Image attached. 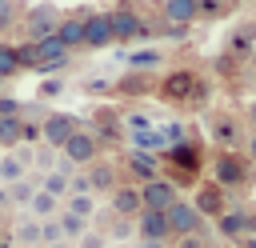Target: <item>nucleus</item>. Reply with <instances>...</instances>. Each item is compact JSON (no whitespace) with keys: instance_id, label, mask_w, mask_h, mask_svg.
Listing matches in <instances>:
<instances>
[{"instance_id":"obj_1","label":"nucleus","mask_w":256,"mask_h":248,"mask_svg":"<svg viewBox=\"0 0 256 248\" xmlns=\"http://www.w3.org/2000/svg\"><path fill=\"white\" fill-rule=\"evenodd\" d=\"M108 24H112V40L116 44H144V40H152V24L132 4H116L108 12Z\"/></svg>"},{"instance_id":"obj_2","label":"nucleus","mask_w":256,"mask_h":248,"mask_svg":"<svg viewBox=\"0 0 256 248\" xmlns=\"http://www.w3.org/2000/svg\"><path fill=\"white\" fill-rule=\"evenodd\" d=\"M252 172H256V164H252L244 152H216V160H212V180H216L224 192L244 188V184L252 180Z\"/></svg>"},{"instance_id":"obj_3","label":"nucleus","mask_w":256,"mask_h":248,"mask_svg":"<svg viewBox=\"0 0 256 248\" xmlns=\"http://www.w3.org/2000/svg\"><path fill=\"white\" fill-rule=\"evenodd\" d=\"M164 156H168V164H172V184L176 188H184V184H192L196 176H200V168H204V152H200V144L196 140H184V144H172V148H164Z\"/></svg>"},{"instance_id":"obj_4","label":"nucleus","mask_w":256,"mask_h":248,"mask_svg":"<svg viewBox=\"0 0 256 248\" xmlns=\"http://www.w3.org/2000/svg\"><path fill=\"white\" fill-rule=\"evenodd\" d=\"M164 216H168V232H172V240L176 236H208V224H204V216L196 212V204L192 200H184V196H176L168 208H164Z\"/></svg>"},{"instance_id":"obj_5","label":"nucleus","mask_w":256,"mask_h":248,"mask_svg":"<svg viewBox=\"0 0 256 248\" xmlns=\"http://www.w3.org/2000/svg\"><path fill=\"white\" fill-rule=\"evenodd\" d=\"M60 16H64V12H60L56 4H48V0H44V4H28L24 16H20L24 36H28V40H44V36H52L56 24H60Z\"/></svg>"},{"instance_id":"obj_6","label":"nucleus","mask_w":256,"mask_h":248,"mask_svg":"<svg viewBox=\"0 0 256 248\" xmlns=\"http://www.w3.org/2000/svg\"><path fill=\"white\" fill-rule=\"evenodd\" d=\"M112 24H108V12H84V24H80V48L84 52H100V48H112Z\"/></svg>"},{"instance_id":"obj_7","label":"nucleus","mask_w":256,"mask_h":248,"mask_svg":"<svg viewBox=\"0 0 256 248\" xmlns=\"http://www.w3.org/2000/svg\"><path fill=\"white\" fill-rule=\"evenodd\" d=\"M208 132L220 144V152H240V144L248 140L244 128H240V116H228V112H212L208 116Z\"/></svg>"},{"instance_id":"obj_8","label":"nucleus","mask_w":256,"mask_h":248,"mask_svg":"<svg viewBox=\"0 0 256 248\" xmlns=\"http://www.w3.org/2000/svg\"><path fill=\"white\" fill-rule=\"evenodd\" d=\"M60 156H64V160H72L76 168H84V164L100 160V140H96V132H92V128H76V132L64 140Z\"/></svg>"},{"instance_id":"obj_9","label":"nucleus","mask_w":256,"mask_h":248,"mask_svg":"<svg viewBox=\"0 0 256 248\" xmlns=\"http://www.w3.org/2000/svg\"><path fill=\"white\" fill-rule=\"evenodd\" d=\"M196 80H200V76H196L192 68H176V72H168V76L156 84V92H160V100H168V104H188Z\"/></svg>"},{"instance_id":"obj_10","label":"nucleus","mask_w":256,"mask_h":248,"mask_svg":"<svg viewBox=\"0 0 256 248\" xmlns=\"http://www.w3.org/2000/svg\"><path fill=\"white\" fill-rule=\"evenodd\" d=\"M76 128H80V120H76L72 112H48V116L40 120V140H44L48 148H56V152H60V148H64V140H68Z\"/></svg>"},{"instance_id":"obj_11","label":"nucleus","mask_w":256,"mask_h":248,"mask_svg":"<svg viewBox=\"0 0 256 248\" xmlns=\"http://www.w3.org/2000/svg\"><path fill=\"white\" fill-rule=\"evenodd\" d=\"M192 204H196V212H200L204 220H216L224 208H232V204H228V192H224L216 180H200V184H196Z\"/></svg>"},{"instance_id":"obj_12","label":"nucleus","mask_w":256,"mask_h":248,"mask_svg":"<svg viewBox=\"0 0 256 248\" xmlns=\"http://www.w3.org/2000/svg\"><path fill=\"white\" fill-rule=\"evenodd\" d=\"M124 172L132 176V184H148V180L160 176V156H156V152L128 148V152H124Z\"/></svg>"},{"instance_id":"obj_13","label":"nucleus","mask_w":256,"mask_h":248,"mask_svg":"<svg viewBox=\"0 0 256 248\" xmlns=\"http://www.w3.org/2000/svg\"><path fill=\"white\" fill-rule=\"evenodd\" d=\"M176 196H180V188H176L168 176H156V180L140 184V208H156V212H164Z\"/></svg>"},{"instance_id":"obj_14","label":"nucleus","mask_w":256,"mask_h":248,"mask_svg":"<svg viewBox=\"0 0 256 248\" xmlns=\"http://www.w3.org/2000/svg\"><path fill=\"white\" fill-rule=\"evenodd\" d=\"M108 196H112V200H108V212H112V216L136 220V212H140V184H116Z\"/></svg>"},{"instance_id":"obj_15","label":"nucleus","mask_w":256,"mask_h":248,"mask_svg":"<svg viewBox=\"0 0 256 248\" xmlns=\"http://www.w3.org/2000/svg\"><path fill=\"white\" fill-rule=\"evenodd\" d=\"M136 240H172L168 216L156 212V208H140L136 212Z\"/></svg>"},{"instance_id":"obj_16","label":"nucleus","mask_w":256,"mask_h":248,"mask_svg":"<svg viewBox=\"0 0 256 248\" xmlns=\"http://www.w3.org/2000/svg\"><path fill=\"white\" fill-rule=\"evenodd\" d=\"M212 224H216V232H220L224 240H232V244H236L240 236H248V212H244V208H224Z\"/></svg>"},{"instance_id":"obj_17","label":"nucleus","mask_w":256,"mask_h":248,"mask_svg":"<svg viewBox=\"0 0 256 248\" xmlns=\"http://www.w3.org/2000/svg\"><path fill=\"white\" fill-rule=\"evenodd\" d=\"M252 48H256V20H248V24L232 28V32H228V40H224V52H232L236 60L252 56Z\"/></svg>"},{"instance_id":"obj_18","label":"nucleus","mask_w":256,"mask_h":248,"mask_svg":"<svg viewBox=\"0 0 256 248\" xmlns=\"http://www.w3.org/2000/svg\"><path fill=\"white\" fill-rule=\"evenodd\" d=\"M84 172H88V180H92V196H100V192H112L120 180H116V168H112V160H92V164H84Z\"/></svg>"},{"instance_id":"obj_19","label":"nucleus","mask_w":256,"mask_h":248,"mask_svg":"<svg viewBox=\"0 0 256 248\" xmlns=\"http://www.w3.org/2000/svg\"><path fill=\"white\" fill-rule=\"evenodd\" d=\"M84 12H88V8H80V12H72V16H60V24H56V32H52L68 52L80 48V24H84Z\"/></svg>"},{"instance_id":"obj_20","label":"nucleus","mask_w":256,"mask_h":248,"mask_svg":"<svg viewBox=\"0 0 256 248\" xmlns=\"http://www.w3.org/2000/svg\"><path fill=\"white\" fill-rule=\"evenodd\" d=\"M112 92H120V96H144V92H152V76L148 72H124L120 80H112Z\"/></svg>"},{"instance_id":"obj_21","label":"nucleus","mask_w":256,"mask_h":248,"mask_svg":"<svg viewBox=\"0 0 256 248\" xmlns=\"http://www.w3.org/2000/svg\"><path fill=\"white\" fill-rule=\"evenodd\" d=\"M32 220H52L56 212H60V200L52 196V192H44V188H36L32 192V200H28V208H24Z\"/></svg>"},{"instance_id":"obj_22","label":"nucleus","mask_w":256,"mask_h":248,"mask_svg":"<svg viewBox=\"0 0 256 248\" xmlns=\"http://www.w3.org/2000/svg\"><path fill=\"white\" fill-rule=\"evenodd\" d=\"M160 16L168 24H192L196 20V0H160Z\"/></svg>"},{"instance_id":"obj_23","label":"nucleus","mask_w":256,"mask_h":248,"mask_svg":"<svg viewBox=\"0 0 256 248\" xmlns=\"http://www.w3.org/2000/svg\"><path fill=\"white\" fill-rule=\"evenodd\" d=\"M12 240H16V248H36L40 244V220H32L28 212L16 220V228H12Z\"/></svg>"},{"instance_id":"obj_24","label":"nucleus","mask_w":256,"mask_h":248,"mask_svg":"<svg viewBox=\"0 0 256 248\" xmlns=\"http://www.w3.org/2000/svg\"><path fill=\"white\" fill-rule=\"evenodd\" d=\"M56 224H60L64 240H72V244H76V240H80V236L92 228V220H84V216H72V212H64V208L56 212Z\"/></svg>"},{"instance_id":"obj_25","label":"nucleus","mask_w":256,"mask_h":248,"mask_svg":"<svg viewBox=\"0 0 256 248\" xmlns=\"http://www.w3.org/2000/svg\"><path fill=\"white\" fill-rule=\"evenodd\" d=\"M16 144H24V120L20 116H0V148L8 152Z\"/></svg>"},{"instance_id":"obj_26","label":"nucleus","mask_w":256,"mask_h":248,"mask_svg":"<svg viewBox=\"0 0 256 248\" xmlns=\"http://www.w3.org/2000/svg\"><path fill=\"white\" fill-rule=\"evenodd\" d=\"M164 64V52H156V48H136V52H128V68L132 72H152V68H160Z\"/></svg>"},{"instance_id":"obj_27","label":"nucleus","mask_w":256,"mask_h":248,"mask_svg":"<svg viewBox=\"0 0 256 248\" xmlns=\"http://www.w3.org/2000/svg\"><path fill=\"white\" fill-rule=\"evenodd\" d=\"M60 208H64V212H72V216L92 220V216H96V196H76V192H68V196L60 200Z\"/></svg>"},{"instance_id":"obj_28","label":"nucleus","mask_w":256,"mask_h":248,"mask_svg":"<svg viewBox=\"0 0 256 248\" xmlns=\"http://www.w3.org/2000/svg\"><path fill=\"white\" fill-rule=\"evenodd\" d=\"M40 188H44V192H52L56 200H64V196H68V176H64V172H56V168H52V172H40Z\"/></svg>"},{"instance_id":"obj_29","label":"nucleus","mask_w":256,"mask_h":248,"mask_svg":"<svg viewBox=\"0 0 256 248\" xmlns=\"http://www.w3.org/2000/svg\"><path fill=\"white\" fill-rule=\"evenodd\" d=\"M20 76V64H16V44L0 40V80H12Z\"/></svg>"},{"instance_id":"obj_30","label":"nucleus","mask_w":256,"mask_h":248,"mask_svg":"<svg viewBox=\"0 0 256 248\" xmlns=\"http://www.w3.org/2000/svg\"><path fill=\"white\" fill-rule=\"evenodd\" d=\"M20 8H24V4H16V0H0V36H4L8 28H16V20L24 16Z\"/></svg>"},{"instance_id":"obj_31","label":"nucleus","mask_w":256,"mask_h":248,"mask_svg":"<svg viewBox=\"0 0 256 248\" xmlns=\"http://www.w3.org/2000/svg\"><path fill=\"white\" fill-rule=\"evenodd\" d=\"M228 12V4H220V0H196V20H220Z\"/></svg>"},{"instance_id":"obj_32","label":"nucleus","mask_w":256,"mask_h":248,"mask_svg":"<svg viewBox=\"0 0 256 248\" xmlns=\"http://www.w3.org/2000/svg\"><path fill=\"white\" fill-rule=\"evenodd\" d=\"M60 92H64V80H60V76H44V80H40V88H36V96H40V100H56Z\"/></svg>"},{"instance_id":"obj_33","label":"nucleus","mask_w":256,"mask_h":248,"mask_svg":"<svg viewBox=\"0 0 256 248\" xmlns=\"http://www.w3.org/2000/svg\"><path fill=\"white\" fill-rule=\"evenodd\" d=\"M60 240H64V232H60L56 216H52V220H40V244L48 248V244H60Z\"/></svg>"},{"instance_id":"obj_34","label":"nucleus","mask_w":256,"mask_h":248,"mask_svg":"<svg viewBox=\"0 0 256 248\" xmlns=\"http://www.w3.org/2000/svg\"><path fill=\"white\" fill-rule=\"evenodd\" d=\"M68 192H76V196H92V180H88V172H84V168L68 176Z\"/></svg>"},{"instance_id":"obj_35","label":"nucleus","mask_w":256,"mask_h":248,"mask_svg":"<svg viewBox=\"0 0 256 248\" xmlns=\"http://www.w3.org/2000/svg\"><path fill=\"white\" fill-rule=\"evenodd\" d=\"M104 244H108V240H104V232H100V228H88L72 248H104Z\"/></svg>"},{"instance_id":"obj_36","label":"nucleus","mask_w":256,"mask_h":248,"mask_svg":"<svg viewBox=\"0 0 256 248\" xmlns=\"http://www.w3.org/2000/svg\"><path fill=\"white\" fill-rule=\"evenodd\" d=\"M80 88H84V92H112V76H92V80H84Z\"/></svg>"},{"instance_id":"obj_37","label":"nucleus","mask_w":256,"mask_h":248,"mask_svg":"<svg viewBox=\"0 0 256 248\" xmlns=\"http://www.w3.org/2000/svg\"><path fill=\"white\" fill-rule=\"evenodd\" d=\"M172 248H208V236H200V232L196 236H176Z\"/></svg>"},{"instance_id":"obj_38","label":"nucleus","mask_w":256,"mask_h":248,"mask_svg":"<svg viewBox=\"0 0 256 248\" xmlns=\"http://www.w3.org/2000/svg\"><path fill=\"white\" fill-rule=\"evenodd\" d=\"M20 108H24V104H20L16 96H0V116H20Z\"/></svg>"},{"instance_id":"obj_39","label":"nucleus","mask_w":256,"mask_h":248,"mask_svg":"<svg viewBox=\"0 0 256 248\" xmlns=\"http://www.w3.org/2000/svg\"><path fill=\"white\" fill-rule=\"evenodd\" d=\"M244 148H248V152H244V156H248V160H252V164H256V128H252V132H248V140H244Z\"/></svg>"},{"instance_id":"obj_40","label":"nucleus","mask_w":256,"mask_h":248,"mask_svg":"<svg viewBox=\"0 0 256 248\" xmlns=\"http://www.w3.org/2000/svg\"><path fill=\"white\" fill-rule=\"evenodd\" d=\"M136 248H172V240H140Z\"/></svg>"},{"instance_id":"obj_41","label":"nucleus","mask_w":256,"mask_h":248,"mask_svg":"<svg viewBox=\"0 0 256 248\" xmlns=\"http://www.w3.org/2000/svg\"><path fill=\"white\" fill-rule=\"evenodd\" d=\"M236 248H256V236H240V240H236Z\"/></svg>"},{"instance_id":"obj_42","label":"nucleus","mask_w":256,"mask_h":248,"mask_svg":"<svg viewBox=\"0 0 256 248\" xmlns=\"http://www.w3.org/2000/svg\"><path fill=\"white\" fill-rule=\"evenodd\" d=\"M248 236H256V212H248Z\"/></svg>"},{"instance_id":"obj_43","label":"nucleus","mask_w":256,"mask_h":248,"mask_svg":"<svg viewBox=\"0 0 256 248\" xmlns=\"http://www.w3.org/2000/svg\"><path fill=\"white\" fill-rule=\"evenodd\" d=\"M248 124H252V128H256V100H252V104H248Z\"/></svg>"},{"instance_id":"obj_44","label":"nucleus","mask_w":256,"mask_h":248,"mask_svg":"<svg viewBox=\"0 0 256 248\" xmlns=\"http://www.w3.org/2000/svg\"><path fill=\"white\" fill-rule=\"evenodd\" d=\"M48 248H72V240H60V244H48Z\"/></svg>"},{"instance_id":"obj_45","label":"nucleus","mask_w":256,"mask_h":248,"mask_svg":"<svg viewBox=\"0 0 256 248\" xmlns=\"http://www.w3.org/2000/svg\"><path fill=\"white\" fill-rule=\"evenodd\" d=\"M220 4H228V8H232V4H240V0H220Z\"/></svg>"},{"instance_id":"obj_46","label":"nucleus","mask_w":256,"mask_h":248,"mask_svg":"<svg viewBox=\"0 0 256 248\" xmlns=\"http://www.w3.org/2000/svg\"><path fill=\"white\" fill-rule=\"evenodd\" d=\"M252 72H256V48H252Z\"/></svg>"},{"instance_id":"obj_47","label":"nucleus","mask_w":256,"mask_h":248,"mask_svg":"<svg viewBox=\"0 0 256 248\" xmlns=\"http://www.w3.org/2000/svg\"><path fill=\"white\" fill-rule=\"evenodd\" d=\"M104 248H116V244H104Z\"/></svg>"},{"instance_id":"obj_48","label":"nucleus","mask_w":256,"mask_h":248,"mask_svg":"<svg viewBox=\"0 0 256 248\" xmlns=\"http://www.w3.org/2000/svg\"><path fill=\"white\" fill-rule=\"evenodd\" d=\"M0 84H4V80H0Z\"/></svg>"}]
</instances>
